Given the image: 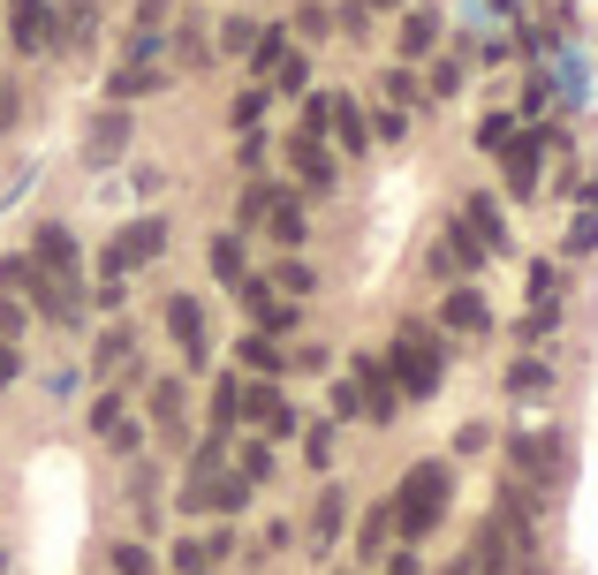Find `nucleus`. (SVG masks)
I'll return each mask as SVG.
<instances>
[{"instance_id": "23", "label": "nucleus", "mask_w": 598, "mask_h": 575, "mask_svg": "<svg viewBox=\"0 0 598 575\" xmlns=\"http://www.w3.org/2000/svg\"><path fill=\"white\" fill-rule=\"evenodd\" d=\"M243 364H258V371H281V356H273V341H266V333H251V341H243Z\"/></svg>"}, {"instance_id": "18", "label": "nucleus", "mask_w": 598, "mask_h": 575, "mask_svg": "<svg viewBox=\"0 0 598 575\" xmlns=\"http://www.w3.org/2000/svg\"><path fill=\"white\" fill-rule=\"evenodd\" d=\"M212 273H220V281H243V243H235V235L212 243Z\"/></svg>"}, {"instance_id": "25", "label": "nucleus", "mask_w": 598, "mask_h": 575, "mask_svg": "<svg viewBox=\"0 0 598 575\" xmlns=\"http://www.w3.org/2000/svg\"><path fill=\"white\" fill-rule=\"evenodd\" d=\"M303 76H310V69H303V53H281V69H273V84H281V91H303Z\"/></svg>"}, {"instance_id": "12", "label": "nucleus", "mask_w": 598, "mask_h": 575, "mask_svg": "<svg viewBox=\"0 0 598 575\" xmlns=\"http://www.w3.org/2000/svg\"><path fill=\"white\" fill-rule=\"evenodd\" d=\"M220 553H228V538H182V546H174V568L182 575H212Z\"/></svg>"}, {"instance_id": "6", "label": "nucleus", "mask_w": 598, "mask_h": 575, "mask_svg": "<svg viewBox=\"0 0 598 575\" xmlns=\"http://www.w3.org/2000/svg\"><path fill=\"white\" fill-rule=\"evenodd\" d=\"M167 326H174L182 356H190V364H205V310H197L190 295H174V303H167Z\"/></svg>"}, {"instance_id": "3", "label": "nucleus", "mask_w": 598, "mask_h": 575, "mask_svg": "<svg viewBox=\"0 0 598 575\" xmlns=\"http://www.w3.org/2000/svg\"><path fill=\"white\" fill-rule=\"evenodd\" d=\"M167 250V220H130L122 235H114V250H107V273H130V266H151Z\"/></svg>"}, {"instance_id": "33", "label": "nucleus", "mask_w": 598, "mask_h": 575, "mask_svg": "<svg viewBox=\"0 0 598 575\" xmlns=\"http://www.w3.org/2000/svg\"><path fill=\"white\" fill-rule=\"evenodd\" d=\"M281 288L289 295H310V266H281Z\"/></svg>"}, {"instance_id": "20", "label": "nucleus", "mask_w": 598, "mask_h": 575, "mask_svg": "<svg viewBox=\"0 0 598 575\" xmlns=\"http://www.w3.org/2000/svg\"><path fill=\"white\" fill-rule=\"evenodd\" d=\"M91 23H99V8H91V0H69V30H61V38H69V46H91Z\"/></svg>"}, {"instance_id": "14", "label": "nucleus", "mask_w": 598, "mask_h": 575, "mask_svg": "<svg viewBox=\"0 0 598 575\" xmlns=\"http://www.w3.org/2000/svg\"><path fill=\"white\" fill-rule=\"evenodd\" d=\"M296 174L303 189H333V159L318 151V137H296Z\"/></svg>"}, {"instance_id": "26", "label": "nucleus", "mask_w": 598, "mask_h": 575, "mask_svg": "<svg viewBox=\"0 0 598 575\" xmlns=\"http://www.w3.org/2000/svg\"><path fill=\"white\" fill-rule=\"evenodd\" d=\"M114 575H151L145 546H114Z\"/></svg>"}, {"instance_id": "30", "label": "nucleus", "mask_w": 598, "mask_h": 575, "mask_svg": "<svg viewBox=\"0 0 598 575\" xmlns=\"http://www.w3.org/2000/svg\"><path fill=\"white\" fill-rule=\"evenodd\" d=\"M266 469H273V454H266V446H243V477H251V485H258V477H266Z\"/></svg>"}, {"instance_id": "5", "label": "nucleus", "mask_w": 598, "mask_h": 575, "mask_svg": "<svg viewBox=\"0 0 598 575\" xmlns=\"http://www.w3.org/2000/svg\"><path fill=\"white\" fill-rule=\"evenodd\" d=\"M508 151V189L530 197L538 189V167H546V137H523V144H500Z\"/></svg>"}, {"instance_id": "13", "label": "nucleus", "mask_w": 598, "mask_h": 575, "mask_svg": "<svg viewBox=\"0 0 598 575\" xmlns=\"http://www.w3.org/2000/svg\"><path fill=\"white\" fill-rule=\"evenodd\" d=\"M341 538V492H318V507H310V553H326Z\"/></svg>"}, {"instance_id": "37", "label": "nucleus", "mask_w": 598, "mask_h": 575, "mask_svg": "<svg viewBox=\"0 0 598 575\" xmlns=\"http://www.w3.org/2000/svg\"><path fill=\"white\" fill-rule=\"evenodd\" d=\"M364 8H387V0H364Z\"/></svg>"}, {"instance_id": "28", "label": "nucleus", "mask_w": 598, "mask_h": 575, "mask_svg": "<svg viewBox=\"0 0 598 575\" xmlns=\"http://www.w3.org/2000/svg\"><path fill=\"white\" fill-rule=\"evenodd\" d=\"M569 250H598V212H584V220L569 228Z\"/></svg>"}, {"instance_id": "4", "label": "nucleus", "mask_w": 598, "mask_h": 575, "mask_svg": "<svg viewBox=\"0 0 598 575\" xmlns=\"http://www.w3.org/2000/svg\"><path fill=\"white\" fill-rule=\"evenodd\" d=\"M46 8H53V0H15L8 30H15V46H23V53H46V46H53V23H46Z\"/></svg>"}, {"instance_id": "36", "label": "nucleus", "mask_w": 598, "mask_h": 575, "mask_svg": "<svg viewBox=\"0 0 598 575\" xmlns=\"http://www.w3.org/2000/svg\"><path fill=\"white\" fill-rule=\"evenodd\" d=\"M387 575H417V561H410V553H402V561H394V568H387Z\"/></svg>"}, {"instance_id": "8", "label": "nucleus", "mask_w": 598, "mask_h": 575, "mask_svg": "<svg viewBox=\"0 0 598 575\" xmlns=\"http://www.w3.org/2000/svg\"><path fill=\"white\" fill-rule=\"evenodd\" d=\"M515 469L523 477H561V439H538V431L515 439Z\"/></svg>"}, {"instance_id": "7", "label": "nucleus", "mask_w": 598, "mask_h": 575, "mask_svg": "<svg viewBox=\"0 0 598 575\" xmlns=\"http://www.w3.org/2000/svg\"><path fill=\"white\" fill-rule=\"evenodd\" d=\"M356 402H364V417H394V379L379 364H356Z\"/></svg>"}, {"instance_id": "31", "label": "nucleus", "mask_w": 598, "mask_h": 575, "mask_svg": "<svg viewBox=\"0 0 598 575\" xmlns=\"http://www.w3.org/2000/svg\"><path fill=\"white\" fill-rule=\"evenodd\" d=\"M477 144H485V151H500V144H508V114H492V122L477 130Z\"/></svg>"}, {"instance_id": "22", "label": "nucleus", "mask_w": 598, "mask_h": 575, "mask_svg": "<svg viewBox=\"0 0 598 575\" xmlns=\"http://www.w3.org/2000/svg\"><path fill=\"white\" fill-rule=\"evenodd\" d=\"M130 348H137V341H130V326H114V333H107V341H99V364H107V371H114V364H130Z\"/></svg>"}, {"instance_id": "32", "label": "nucleus", "mask_w": 598, "mask_h": 575, "mask_svg": "<svg viewBox=\"0 0 598 575\" xmlns=\"http://www.w3.org/2000/svg\"><path fill=\"white\" fill-rule=\"evenodd\" d=\"M15 333H23V310H15V303L0 295V341H15Z\"/></svg>"}, {"instance_id": "21", "label": "nucleus", "mask_w": 598, "mask_h": 575, "mask_svg": "<svg viewBox=\"0 0 598 575\" xmlns=\"http://www.w3.org/2000/svg\"><path fill=\"white\" fill-rule=\"evenodd\" d=\"M266 220H273V235H281V243H303V212H296V205H281V197H273V212H266Z\"/></svg>"}, {"instance_id": "16", "label": "nucleus", "mask_w": 598, "mask_h": 575, "mask_svg": "<svg viewBox=\"0 0 598 575\" xmlns=\"http://www.w3.org/2000/svg\"><path fill=\"white\" fill-rule=\"evenodd\" d=\"M469 235H477V250H500V212H492V197H469Z\"/></svg>"}, {"instance_id": "9", "label": "nucleus", "mask_w": 598, "mask_h": 575, "mask_svg": "<svg viewBox=\"0 0 598 575\" xmlns=\"http://www.w3.org/2000/svg\"><path fill=\"white\" fill-rule=\"evenodd\" d=\"M440 318H448L454 333H485V326H492V310H485V295H477V288H454Z\"/></svg>"}, {"instance_id": "24", "label": "nucleus", "mask_w": 598, "mask_h": 575, "mask_svg": "<svg viewBox=\"0 0 598 575\" xmlns=\"http://www.w3.org/2000/svg\"><path fill=\"white\" fill-rule=\"evenodd\" d=\"M151 417H159V425H182V387H159V394H151Z\"/></svg>"}, {"instance_id": "11", "label": "nucleus", "mask_w": 598, "mask_h": 575, "mask_svg": "<svg viewBox=\"0 0 598 575\" xmlns=\"http://www.w3.org/2000/svg\"><path fill=\"white\" fill-rule=\"evenodd\" d=\"M38 266H46L53 281H76V243H69V228H46V235H38Z\"/></svg>"}, {"instance_id": "10", "label": "nucleus", "mask_w": 598, "mask_h": 575, "mask_svg": "<svg viewBox=\"0 0 598 575\" xmlns=\"http://www.w3.org/2000/svg\"><path fill=\"white\" fill-rule=\"evenodd\" d=\"M122 144H130V114H99L84 137V159H122Z\"/></svg>"}, {"instance_id": "17", "label": "nucleus", "mask_w": 598, "mask_h": 575, "mask_svg": "<svg viewBox=\"0 0 598 575\" xmlns=\"http://www.w3.org/2000/svg\"><path fill=\"white\" fill-rule=\"evenodd\" d=\"M432 38H440L432 15H410V23H402V53H432Z\"/></svg>"}, {"instance_id": "2", "label": "nucleus", "mask_w": 598, "mask_h": 575, "mask_svg": "<svg viewBox=\"0 0 598 575\" xmlns=\"http://www.w3.org/2000/svg\"><path fill=\"white\" fill-rule=\"evenodd\" d=\"M394 379H402V394H417V402H425V394H440V341L410 326V333H402V348H394Z\"/></svg>"}, {"instance_id": "1", "label": "nucleus", "mask_w": 598, "mask_h": 575, "mask_svg": "<svg viewBox=\"0 0 598 575\" xmlns=\"http://www.w3.org/2000/svg\"><path fill=\"white\" fill-rule=\"evenodd\" d=\"M440 515H448V462H417V469L402 477L394 523H402L410 538H425V530H440Z\"/></svg>"}, {"instance_id": "27", "label": "nucleus", "mask_w": 598, "mask_h": 575, "mask_svg": "<svg viewBox=\"0 0 598 575\" xmlns=\"http://www.w3.org/2000/svg\"><path fill=\"white\" fill-rule=\"evenodd\" d=\"M220 38H228V53H251V46H258V23H243V15H235Z\"/></svg>"}, {"instance_id": "35", "label": "nucleus", "mask_w": 598, "mask_h": 575, "mask_svg": "<svg viewBox=\"0 0 598 575\" xmlns=\"http://www.w3.org/2000/svg\"><path fill=\"white\" fill-rule=\"evenodd\" d=\"M8 122H15V91H0V130H8Z\"/></svg>"}, {"instance_id": "15", "label": "nucleus", "mask_w": 598, "mask_h": 575, "mask_svg": "<svg viewBox=\"0 0 598 575\" xmlns=\"http://www.w3.org/2000/svg\"><path fill=\"white\" fill-rule=\"evenodd\" d=\"M107 91H114V99H145V91H159V69H151V61H130V69H114Z\"/></svg>"}, {"instance_id": "34", "label": "nucleus", "mask_w": 598, "mask_h": 575, "mask_svg": "<svg viewBox=\"0 0 598 575\" xmlns=\"http://www.w3.org/2000/svg\"><path fill=\"white\" fill-rule=\"evenodd\" d=\"M15 379V341H0V387Z\"/></svg>"}, {"instance_id": "29", "label": "nucleus", "mask_w": 598, "mask_h": 575, "mask_svg": "<svg viewBox=\"0 0 598 575\" xmlns=\"http://www.w3.org/2000/svg\"><path fill=\"white\" fill-rule=\"evenodd\" d=\"M387 530H394V515H387V507H379V515H371V523H364V546H356V553H379V538H387Z\"/></svg>"}, {"instance_id": "19", "label": "nucleus", "mask_w": 598, "mask_h": 575, "mask_svg": "<svg viewBox=\"0 0 598 575\" xmlns=\"http://www.w3.org/2000/svg\"><path fill=\"white\" fill-rule=\"evenodd\" d=\"M546 387H553L546 364H515V371H508V394H546Z\"/></svg>"}]
</instances>
